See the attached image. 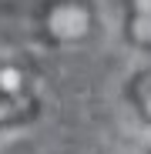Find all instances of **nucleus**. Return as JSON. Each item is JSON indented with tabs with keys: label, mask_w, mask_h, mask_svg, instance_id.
<instances>
[{
	"label": "nucleus",
	"mask_w": 151,
	"mask_h": 154,
	"mask_svg": "<svg viewBox=\"0 0 151 154\" xmlns=\"http://www.w3.org/2000/svg\"><path fill=\"white\" fill-rule=\"evenodd\" d=\"M40 37L47 44H81L94 30V7L91 0H50L40 10Z\"/></svg>",
	"instance_id": "f257e3e1"
},
{
	"label": "nucleus",
	"mask_w": 151,
	"mask_h": 154,
	"mask_svg": "<svg viewBox=\"0 0 151 154\" xmlns=\"http://www.w3.org/2000/svg\"><path fill=\"white\" fill-rule=\"evenodd\" d=\"M124 37H128L134 47L151 50V0H128Z\"/></svg>",
	"instance_id": "f03ea898"
},
{
	"label": "nucleus",
	"mask_w": 151,
	"mask_h": 154,
	"mask_svg": "<svg viewBox=\"0 0 151 154\" xmlns=\"http://www.w3.org/2000/svg\"><path fill=\"white\" fill-rule=\"evenodd\" d=\"M40 111V100L34 94H4L0 97V127H17L34 121Z\"/></svg>",
	"instance_id": "7ed1b4c3"
},
{
	"label": "nucleus",
	"mask_w": 151,
	"mask_h": 154,
	"mask_svg": "<svg viewBox=\"0 0 151 154\" xmlns=\"http://www.w3.org/2000/svg\"><path fill=\"white\" fill-rule=\"evenodd\" d=\"M128 94H131V104H134V111L141 114V121L151 124V67L131 77Z\"/></svg>",
	"instance_id": "20e7f679"
},
{
	"label": "nucleus",
	"mask_w": 151,
	"mask_h": 154,
	"mask_svg": "<svg viewBox=\"0 0 151 154\" xmlns=\"http://www.w3.org/2000/svg\"><path fill=\"white\" fill-rule=\"evenodd\" d=\"M30 70L20 64H0V97L4 94H30Z\"/></svg>",
	"instance_id": "39448f33"
}]
</instances>
